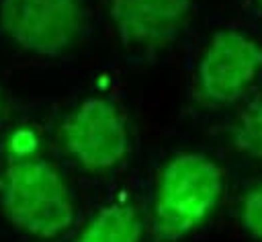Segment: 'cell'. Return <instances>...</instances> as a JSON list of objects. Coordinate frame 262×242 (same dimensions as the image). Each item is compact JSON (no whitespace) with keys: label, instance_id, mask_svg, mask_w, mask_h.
<instances>
[{"label":"cell","instance_id":"8","mask_svg":"<svg viewBox=\"0 0 262 242\" xmlns=\"http://www.w3.org/2000/svg\"><path fill=\"white\" fill-rule=\"evenodd\" d=\"M233 150L262 162V94L250 100L225 127Z\"/></svg>","mask_w":262,"mask_h":242},{"label":"cell","instance_id":"12","mask_svg":"<svg viewBox=\"0 0 262 242\" xmlns=\"http://www.w3.org/2000/svg\"><path fill=\"white\" fill-rule=\"evenodd\" d=\"M252 2H254V4H256L260 10H262V0H252Z\"/></svg>","mask_w":262,"mask_h":242},{"label":"cell","instance_id":"9","mask_svg":"<svg viewBox=\"0 0 262 242\" xmlns=\"http://www.w3.org/2000/svg\"><path fill=\"white\" fill-rule=\"evenodd\" d=\"M242 226L258 240H262V183L252 185L244 191L237 207Z\"/></svg>","mask_w":262,"mask_h":242},{"label":"cell","instance_id":"5","mask_svg":"<svg viewBox=\"0 0 262 242\" xmlns=\"http://www.w3.org/2000/svg\"><path fill=\"white\" fill-rule=\"evenodd\" d=\"M57 137L70 158L92 174L117 170L131 152L127 117L102 96L84 98L70 109L57 125Z\"/></svg>","mask_w":262,"mask_h":242},{"label":"cell","instance_id":"1","mask_svg":"<svg viewBox=\"0 0 262 242\" xmlns=\"http://www.w3.org/2000/svg\"><path fill=\"white\" fill-rule=\"evenodd\" d=\"M0 209L23 234L51 240L76 219L72 189L55 164L33 154L8 158L0 170Z\"/></svg>","mask_w":262,"mask_h":242},{"label":"cell","instance_id":"6","mask_svg":"<svg viewBox=\"0 0 262 242\" xmlns=\"http://www.w3.org/2000/svg\"><path fill=\"white\" fill-rule=\"evenodd\" d=\"M106 10L129 51L156 55L184 35L194 14V0H106Z\"/></svg>","mask_w":262,"mask_h":242},{"label":"cell","instance_id":"4","mask_svg":"<svg viewBox=\"0 0 262 242\" xmlns=\"http://www.w3.org/2000/svg\"><path fill=\"white\" fill-rule=\"evenodd\" d=\"M262 74V43L237 29H221L207 41L194 70L190 103L215 111L239 100Z\"/></svg>","mask_w":262,"mask_h":242},{"label":"cell","instance_id":"7","mask_svg":"<svg viewBox=\"0 0 262 242\" xmlns=\"http://www.w3.org/2000/svg\"><path fill=\"white\" fill-rule=\"evenodd\" d=\"M143 219L131 199H115L98 209L72 242H141Z\"/></svg>","mask_w":262,"mask_h":242},{"label":"cell","instance_id":"10","mask_svg":"<svg viewBox=\"0 0 262 242\" xmlns=\"http://www.w3.org/2000/svg\"><path fill=\"white\" fill-rule=\"evenodd\" d=\"M8 154L10 158H25L37 154V139L33 133L20 129L8 137Z\"/></svg>","mask_w":262,"mask_h":242},{"label":"cell","instance_id":"11","mask_svg":"<svg viewBox=\"0 0 262 242\" xmlns=\"http://www.w3.org/2000/svg\"><path fill=\"white\" fill-rule=\"evenodd\" d=\"M4 115V96H2V88H0V119Z\"/></svg>","mask_w":262,"mask_h":242},{"label":"cell","instance_id":"3","mask_svg":"<svg viewBox=\"0 0 262 242\" xmlns=\"http://www.w3.org/2000/svg\"><path fill=\"white\" fill-rule=\"evenodd\" d=\"M88 31L86 0H0V33L16 49L59 57Z\"/></svg>","mask_w":262,"mask_h":242},{"label":"cell","instance_id":"2","mask_svg":"<svg viewBox=\"0 0 262 242\" xmlns=\"http://www.w3.org/2000/svg\"><path fill=\"white\" fill-rule=\"evenodd\" d=\"M223 193L219 164L203 152H178L156 178L151 234L156 242H178L199 230Z\"/></svg>","mask_w":262,"mask_h":242}]
</instances>
